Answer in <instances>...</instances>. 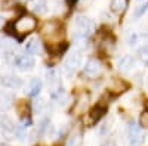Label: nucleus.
I'll return each instance as SVG.
<instances>
[{
    "instance_id": "1",
    "label": "nucleus",
    "mask_w": 148,
    "mask_h": 146,
    "mask_svg": "<svg viewBox=\"0 0 148 146\" xmlns=\"http://www.w3.org/2000/svg\"><path fill=\"white\" fill-rule=\"evenodd\" d=\"M95 31V24L90 18L86 16H77L76 18V39L77 40H86L92 35Z\"/></svg>"
},
{
    "instance_id": "2",
    "label": "nucleus",
    "mask_w": 148,
    "mask_h": 146,
    "mask_svg": "<svg viewBox=\"0 0 148 146\" xmlns=\"http://www.w3.org/2000/svg\"><path fill=\"white\" fill-rule=\"evenodd\" d=\"M37 25V22L33 16H28V15H22L19 16L15 22H14V28H15V33L19 35V39L27 35L28 33H31Z\"/></svg>"
},
{
    "instance_id": "3",
    "label": "nucleus",
    "mask_w": 148,
    "mask_h": 146,
    "mask_svg": "<svg viewBox=\"0 0 148 146\" xmlns=\"http://www.w3.org/2000/svg\"><path fill=\"white\" fill-rule=\"evenodd\" d=\"M127 140L130 146H141L145 140V133L142 130L141 126H138L136 123H129L127 127Z\"/></svg>"
},
{
    "instance_id": "4",
    "label": "nucleus",
    "mask_w": 148,
    "mask_h": 146,
    "mask_svg": "<svg viewBox=\"0 0 148 146\" xmlns=\"http://www.w3.org/2000/svg\"><path fill=\"white\" fill-rule=\"evenodd\" d=\"M80 65H82V55H80V52H73L71 55L67 56L65 62H64V72L70 77L80 68Z\"/></svg>"
},
{
    "instance_id": "5",
    "label": "nucleus",
    "mask_w": 148,
    "mask_h": 146,
    "mask_svg": "<svg viewBox=\"0 0 148 146\" xmlns=\"http://www.w3.org/2000/svg\"><path fill=\"white\" fill-rule=\"evenodd\" d=\"M47 83H49V89H51V94L53 97H58L62 93V86H61V80L56 69L52 68L47 71Z\"/></svg>"
},
{
    "instance_id": "6",
    "label": "nucleus",
    "mask_w": 148,
    "mask_h": 146,
    "mask_svg": "<svg viewBox=\"0 0 148 146\" xmlns=\"http://www.w3.org/2000/svg\"><path fill=\"white\" fill-rule=\"evenodd\" d=\"M102 71H104V68H102V64L99 60L98 59H89L84 69H83V74L88 78H96L98 75L102 74Z\"/></svg>"
},
{
    "instance_id": "7",
    "label": "nucleus",
    "mask_w": 148,
    "mask_h": 146,
    "mask_svg": "<svg viewBox=\"0 0 148 146\" xmlns=\"http://www.w3.org/2000/svg\"><path fill=\"white\" fill-rule=\"evenodd\" d=\"M14 64L18 69L21 71H27V69H31L34 67V58L31 56V53H24V55H18L15 56V60Z\"/></svg>"
},
{
    "instance_id": "8",
    "label": "nucleus",
    "mask_w": 148,
    "mask_h": 146,
    "mask_svg": "<svg viewBox=\"0 0 148 146\" xmlns=\"http://www.w3.org/2000/svg\"><path fill=\"white\" fill-rule=\"evenodd\" d=\"M3 87H8V89H19L22 86V80L14 74H8V75H3L2 80H0Z\"/></svg>"
},
{
    "instance_id": "9",
    "label": "nucleus",
    "mask_w": 148,
    "mask_h": 146,
    "mask_svg": "<svg viewBox=\"0 0 148 146\" xmlns=\"http://www.w3.org/2000/svg\"><path fill=\"white\" fill-rule=\"evenodd\" d=\"M0 131L3 133L5 136H12L14 134V131H15V126L14 123L5 115L0 117Z\"/></svg>"
},
{
    "instance_id": "10",
    "label": "nucleus",
    "mask_w": 148,
    "mask_h": 146,
    "mask_svg": "<svg viewBox=\"0 0 148 146\" xmlns=\"http://www.w3.org/2000/svg\"><path fill=\"white\" fill-rule=\"evenodd\" d=\"M46 0H30L28 2V9L37 15H43L46 12Z\"/></svg>"
},
{
    "instance_id": "11",
    "label": "nucleus",
    "mask_w": 148,
    "mask_h": 146,
    "mask_svg": "<svg viewBox=\"0 0 148 146\" xmlns=\"http://www.w3.org/2000/svg\"><path fill=\"white\" fill-rule=\"evenodd\" d=\"M14 105V96L8 92H0V111H8Z\"/></svg>"
},
{
    "instance_id": "12",
    "label": "nucleus",
    "mask_w": 148,
    "mask_h": 146,
    "mask_svg": "<svg viewBox=\"0 0 148 146\" xmlns=\"http://www.w3.org/2000/svg\"><path fill=\"white\" fill-rule=\"evenodd\" d=\"M135 67V59L133 56L130 55H126V56H123L120 60H119V68L121 72H129L130 69H133Z\"/></svg>"
},
{
    "instance_id": "13",
    "label": "nucleus",
    "mask_w": 148,
    "mask_h": 146,
    "mask_svg": "<svg viewBox=\"0 0 148 146\" xmlns=\"http://www.w3.org/2000/svg\"><path fill=\"white\" fill-rule=\"evenodd\" d=\"M25 50L28 53H31V55H39L42 52V44H40V41L37 39H31L27 43V46H25Z\"/></svg>"
},
{
    "instance_id": "14",
    "label": "nucleus",
    "mask_w": 148,
    "mask_h": 146,
    "mask_svg": "<svg viewBox=\"0 0 148 146\" xmlns=\"http://www.w3.org/2000/svg\"><path fill=\"white\" fill-rule=\"evenodd\" d=\"M126 6H127V0H111L110 3V9L114 14H121L126 9Z\"/></svg>"
},
{
    "instance_id": "15",
    "label": "nucleus",
    "mask_w": 148,
    "mask_h": 146,
    "mask_svg": "<svg viewBox=\"0 0 148 146\" xmlns=\"http://www.w3.org/2000/svg\"><path fill=\"white\" fill-rule=\"evenodd\" d=\"M104 114H105V108L104 106H95L90 111V124H95Z\"/></svg>"
},
{
    "instance_id": "16",
    "label": "nucleus",
    "mask_w": 148,
    "mask_h": 146,
    "mask_svg": "<svg viewBox=\"0 0 148 146\" xmlns=\"http://www.w3.org/2000/svg\"><path fill=\"white\" fill-rule=\"evenodd\" d=\"M148 9V0H138V5L136 7H135V12H133V15L135 18H139L145 14V10Z\"/></svg>"
},
{
    "instance_id": "17",
    "label": "nucleus",
    "mask_w": 148,
    "mask_h": 146,
    "mask_svg": "<svg viewBox=\"0 0 148 146\" xmlns=\"http://www.w3.org/2000/svg\"><path fill=\"white\" fill-rule=\"evenodd\" d=\"M40 89H42V83H40V80H33L31 81V84H30V92H28V94L30 96H37L40 93Z\"/></svg>"
},
{
    "instance_id": "18",
    "label": "nucleus",
    "mask_w": 148,
    "mask_h": 146,
    "mask_svg": "<svg viewBox=\"0 0 148 146\" xmlns=\"http://www.w3.org/2000/svg\"><path fill=\"white\" fill-rule=\"evenodd\" d=\"M82 143H83L82 134H80V133H76V134H73V136L68 139V142H67L65 146H82Z\"/></svg>"
},
{
    "instance_id": "19",
    "label": "nucleus",
    "mask_w": 148,
    "mask_h": 146,
    "mask_svg": "<svg viewBox=\"0 0 148 146\" xmlns=\"http://www.w3.org/2000/svg\"><path fill=\"white\" fill-rule=\"evenodd\" d=\"M138 58L144 65H148V46H144L138 50Z\"/></svg>"
},
{
    "instance_id": "20",
    "label": "nucleus",
    "mask_w": 148,
    "mask_h": 146,
    "mask_svg": "<svg viewBox=\"0 0 148 146\" xmlns=\"http://www.w3.org/2000/svg\"><path fill=\"white\" fill-rule=\"evenodd\" d=\"M43 108H45V102L43 101H37L36 102V109H39V112H42Z\"/></svg>"
},
{
    "instance_id": "21",
    "label": "nucleus",
    "mask_w": 148,
    "mask_h": 146,
    "mask_svg": "<svg viewBox=\"0 0 148 146\" xmlns=\"http://www.w3.org/2000/svg\"><path fill=\"white\" fill-rule=\"evenodd\" d=\"M142 124H144L145 127H148V112L142 117Z\"/></svg>"
},
{
    "instance_id": "22",
    "label": "nucleus",
    "mask_w": 148,
    "mask_h": 146,
    "mask_svg": "<svg viewBox=\"0 0 148 146\" xmlns=\"http://www.w3.org/2000/svg\"><path fill=\"white\" fill-rule=\"evenodd\" d=\"M102 146H116V143H114V142H107V143L102 145Z\"/></svg>"
},
{
    "instance_id": "23",
    "label": "nucleus",
    "mask_w": 148,
    "mask_h": 146,
    "mask_svg": "<svg viewBox=\"0 0 148 146\" xmlns=\"http://www.w3.org/2000/svg\"><path fill=\"white\" fill-rule=\"evenodd\" d=\"M2 21H3V19H2V18H0V25H2Z\"/></svg>"
},
{
    "instance_id": "24",
    "label": "nucleus",
    "mask_w": 148,
    "mask_h": 146,
    "mask_svg": "<svg viewBox=\"0 0 148 146\" xmlns=\"http://www.w3.org/2000/svg\"><path fill=\"white\" fill-rule=\"evenodd\" d=\"M70 2H74V0H70Z\"/></svg>"
},
{
    "instance_id": "25",
    "label": "nucleus",
    "mask_w": 148,
    "mask_h": 146,
    "mask_svg": "<svg viewBox=\"0 0 148 146\" xmlns=\"http://www.w3.org/2000/svg\"><path fill=\"white\" fill-rule=\"evenodd\" d=\"M147 84H148V81H147Z\"/></svg>"
},
{
    "instance_id": "26",
    "label": "nucleus",
    "mask_w": 148,
    "mask_h": 146,
    "mask_svg": "<svg viewBox=\"0 0 148 146\" xmlns=\"http://www.w3.org/2000/svg\"><path fill=\"white\" fill-rule=\"evenodd\" d=\"M5 146H6V145H5Z\"/></svg>"
}]
</instances>
